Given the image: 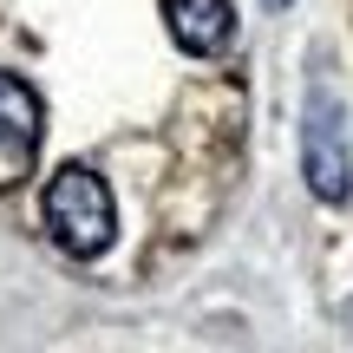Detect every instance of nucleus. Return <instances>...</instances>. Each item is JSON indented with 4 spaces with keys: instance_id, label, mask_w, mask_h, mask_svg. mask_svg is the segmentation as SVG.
<instances>
[{
    "instance_id": "39448f33",
    "label": "nucleus",
    "mask_w": 353,
    "mask_h": 353,
    "mask_svg": "<svg viewBox=\"0 0 353 353\" xmlns=\"http://www.w3.org/2000/svg\"><path fill=\"white\" fill-rule=\"evenodd\" d=\"M275 7H281V0H275Z\"/></svg>"
},
{
    "instance_id": "f257e3e1",
    "label": "nucleus",
    "mask_w": 353,
    "mask_h": 353,
    "mask_svg": "<svg viewBox=\"0 0 353 353\" xmlns=\"http://www.w3.org/2000/svg\"><path fill=\"white\" fill-rule=\"evenodd\" d=\"M46 229L65 255H105L118 236V203L105 190V176L85 164H65L46 183Z\"/></svg>"
},
{
    "instance_id": "7ed1b4c3",
    "label": "nucleus",
    "mask_w": 353,
    "mask_h": 353,
    "mask_svg": "<svg viewBox=\"0 0 353 353\" xmlns=\"http://www.w3.org/2000/svg\"><path fill=\"white\" fill-rule=\"evenodd\" d=\"M164 20H170V39L196 59H216L236 39V7L229 0H164Z\"/></svg>"
},
{
    "instance_id": "20e7f679",
    "label": "nucleus",
    "mask_w": 353,
    "mask_h": 353,
    "mask_svg": "<svg viewBox=\"0 0 353 353\" xmlns=\"http://www.w3.org/2000/svg\"><path fill=\"white\" fill-rule=\"evenodd\" d=\"M39 92L26 85V79H13V72H0V151L7 157H26L39 144Z\"/></svg>"
},
{
    "instance_id": "f03ea898",
    "label": "nucleus",
    "mask_w": 353,
    "mask_h": 353,
    "mask_svg": "<svg viewBox=\"0 0 353 353\" xmlns=\"http://www.w3.org/2000/svg\"><path fill=\"white\" fill-rule=\"evenodd\" d=\"M301 176L321 203H347L353 196V144H347V118L341 99L327 85L307 92V112H301Z\"/></svg>"
}]
</instances>
